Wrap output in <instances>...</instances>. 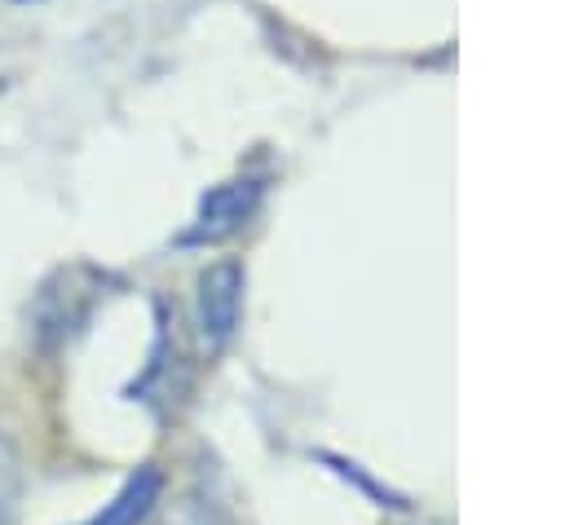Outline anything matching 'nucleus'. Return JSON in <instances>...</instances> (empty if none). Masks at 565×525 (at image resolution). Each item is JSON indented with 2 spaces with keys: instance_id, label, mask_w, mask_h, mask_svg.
<instances>
[{
  "instance_id": "f257e3e1",
  "label": "nucleus",
  "mask_w": 565,
  "mask_h": 525,
  "mask_svg": "<svg viewBox=\"0 0 565 525\" xmlns=\"http://www.w3.org/2000/svg\"><path fill=\"white\" fill-rule=\"evenodd\" d=\"M256 203H260V181H256V176L225 181V185L207 190L203 203H199V216H194V225L181 234V243L190 247V243H221V238H230L234 229H243V225L252 221Z\"/></svg>"
},
{
  "instance_id": "f03ea898",
  "label": "nucleus",
  "mask_w": 565,
  "mask_h": 525,
  "mask_svg": "<svg viewBox=\"0 0 565 525\" xmlns=\"http://www.w3.org/2000/svg\"><path fill=\"white\" fill-rule=\"evenodd\" d=\"M243 309V269L234 260H216L199 278V331L207 344H225L238 326Z\"/></svg>"
},
{
  "instance_id": "7ed1b4c3",
  "label": "nucleus",
  "mask_w": 565,
  "mask_h": 525,
  "mask_svg": "<svg viewBox=\"0 0 565 525\" xmlns=\"http://www.w3.org/2000/svg\"><path fill=\"white\" fill-rule=\"evenodd\" d=\"M159 490H163V476H159V468H137L124 485H119V494L110 499V503H102V512H93L88 521H79V525H141L150 512H154V503H159Z\"/></svg>"
},
{
  "instance_id": "20e7f679",
  "label": "nucleus",
  "mask_w": 565,
  "mask_h": 525,
  "mask_svg": "<svg viewBox=\"0 0 565 525\" xmlns=\"http://www.w3.org/2000/svg\"><path fill=\"white\" fill-rule=\"evenodd\" d=\"M22 485H26V463H22V450L13 446L9 432H0V525L18 512V499H22Z\"/></svg>"
},
{
  "instance_id": "39448f33",
  "label": "nucleus",
  "mask_w": 565,
  "mask_h": 525,
  "mask_svg": "<svg viewBox=\"0 0 565 525\" xmlns=\"http://www.w3.org/2000/svg\"><path fill=\"white\" fill-rule=\"evenodd\" d=\"M159 525H225V521H221V516H216L207 503L185 499V503H181V507H172V512H168Z\"/></svg>"
}]
</instances>
